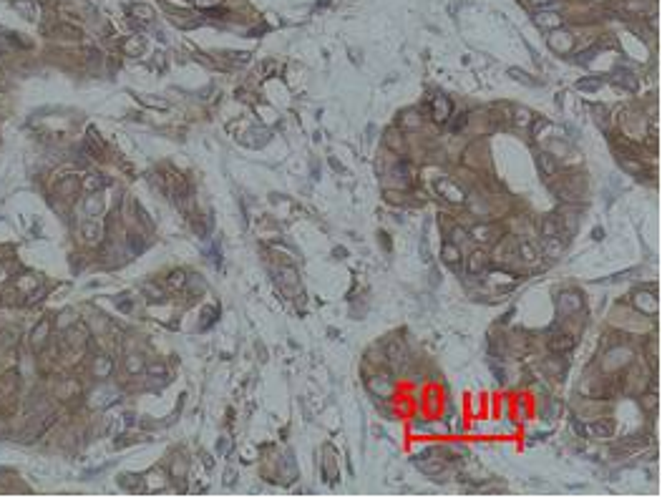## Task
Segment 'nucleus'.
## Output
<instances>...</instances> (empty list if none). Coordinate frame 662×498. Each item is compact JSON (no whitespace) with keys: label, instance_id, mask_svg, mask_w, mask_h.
<instances>
[{"label":"nucleus","instance_id":"f257e3e1","mask_svg":"<svg viewBox=\"0 0 662 498\" xmlns=\"http://www.w3.org/2000/svg\"><path fill=\"white\" fill-rule=\"evenodd\" d=\"M466 269H468V274H471V277H481V274H486V269H488V257H486L483 252H471V254H468V262H466Z\"/></svg>","mask_w":662,"mask_h":498},{"label":"nucleus","instance_id":"f03ea898","mask_svg":"<svg viewBox=\"0 0 662 498\" xmlns=\"http://www.w3.org/2000/svg\"><path fill=\"white\" fill-rule=\"evenodd\" d=\"M436 189L443 194V199H448V202H453V204H463L466 202V197H463V191L458 189V186H453L448 179H441L438 184H436Z\"/></svg>","mask_w":662,"mask_h":498},{"label":"nucleus","instance_id":"7ed1b4c3","mask_svg":"<svg viewBox=\"0 0 662 498\" xmlns=\"http://www.w3.org/2000/svg\"><path fill=\"white\" fill-rule=\"evenodd\" d=\"M474 236L476 242H496L499 239V227H494V224H479V227H474L471 232H468Z\"/></svg>","mask_w":662,"mask_h":498},{"label":"nucleus","instance_id":"20e7f679","mask_svg":"<svg viewBox=\"0 0 662 498\" xmlns=\"http://www.w3.org/2000/svg\"><path fill=\"white\" fill-rule=\"evenodd\" d=\"M451 111H453L451 101H448L446 96H436V101H433V121L436 123H443L448 116H453Z\"/></svg>","mask_w":662,"mask_h":498},{"label":"nucleus","instance_id":"39448f33","mask_svg":"<svg viewBox=\"0 0 662 498\" xmlns=\"http://www.w3.org/2000/svg\"><path fill=\"white\" fill-rule=\"evenodd\" d=\"M582 305V299H579V294L576 292H564L562 297H559V302H557V307H559V312L562 315H572V312H576V307Z\"/></svg>","mask_w":662,"mask_h":498},{"label":"nucleus","instance_id":"423d86ee","mask_svg":"<svg viewBox=\"0 0 662 498\" xmlns=\"http://www.w3.org/2000/svg\"><path fill=\"white\" fill-rule=\"evenodd\" d=\"M584 430L589 433V436H594V438H609L612 430H614V425H612L609 420H594V423H589Z\"/></svg>","mask_w":662,"mask_h":498},{"label":"nucleus","instance_id":"0eeeda50","mask_svg":"<svg viewBox=\"0 0 662 498\" xmlns=\"http://www.w3.org/2000/svg\"><path fill=\"white\" fill-rule=\"evenodd\" d=\"M441 257H443V262H446V264H451L453 269L461 264V252H458V244H453V242H446V244H443Z\"/></svg>","mask_w":662,"mask_h":498},{"label":"nucleus","instance_id":"6e6552de","mask_svg":"<svg viewBox=\"0 0 662 498\" xmlns=\"http://www.w3.org/2000/svg\"><path fill=\"white\" fill-rule=\"evenodd\" d=\"M537 164H539L544 176H554V174H557V156L546 154V151H542V154L537 156Z\"/></svg>","mask_w":662,"mask_h":498},{"label":"nucleus","instance_id":"1a4fd4ad","mask_svg":"<svg viewBox=\"0 0 662 498\" xmlns=\"http://www.w3.org/2000/svg\"><path fill=\"white\" fill-rule=\"evenodd\" d=\"M549 348L554 352H569L574 348V337H569V335H554L551 342H549Z\"/></svg>","mask_w":662,"mask_h":498},{"label":"nucleus","instance_id":"9d476101","mask_svg":"<svg viewBox=\"0 0 662 498\" xmlns=\"http://www.w3.org/2000/svg\"><path fill=\"white\" fill-rule=\"evenodd\" d=\"M83 239L91 242V244H96V242L101 239V224L93 222V219H89L86 224H83Z\"/></svg>","mask_w":662,"mask_h":498},{"label":"nucleus","instance_id":"9b49d317","mask_svg":"<svg viewBox=\"0 0 662 498\" xmlns=\"http://www.w3.org/2000/svg\"><path fill=\"white\" fill-rule=\"evenodd\" d=\"M557 234H559V222L554 216H546L542 222V236L544 239H557Z\"/></svg>","mask_w":662,"mask_h":498},{"label":"nucleus","instance_id":"f8f14e48","mask_svg":"<svg viewBox=\"0 0 662 498\" xmlns=\"http://www.w3.org/2000/svg\"><path fill=\"white\" fill-rule=\"evenodd\" d=\"M519 254H521V259H524V262H537V259H539L537 247H534V244H529V242H519Z\"/></svg>","mask_w":662,"mask_h":498},{"label":"nucleus","instance_id":"ddd939ff","mask_svg":"<svg viewBox=\"0 0 662 498\" xmlns=\"http://www.w3.org/2000/svg\"><path fill=\"white\" fill-rule=\"evenodd\" d=\"M43 335H48V322H40L38 327H35V332H33V348L38 352L43 350Z\"/></svg>","mask_w":662,"mask_h":498},{"label":"nucleus","instance_id":"4468645a","mask_svg":"<svg viewBox=\"0 0 662 498\" xmlns=\"http://www.w3.org/2000/svg\"><path fill=\"white\" fill-rule=\"evenodd\" d=\"M103 186H106V181H103L98 174H91V176L83 179V189H86V191H98V189H103Z\"/></svg>","mask_w":662,"mask_h":498},{"label":"nucleus","instance_id":"2eb2a0df","mask_svg":"<svg viewBox=\"0 0 662 498\" xmlns=\"http://www.w3.org/2000/svg\"><path fill=\"white\" fill-rule=\"evenodd\" d=\"M13 5H15L20 13H26L30 20H35V10H33V5L28 3V0H13Z\"/></svg>","mask_w":662,"mask_h":498},{"label":"nucleus","instance_id":"dca6fc26","mask_svg":"<svg viewBox=\"0 0 662 498\" xmlns=\"http://www.w3.org/2000/svg\"><path fill=\"white\" fill-rule=\"evenodd\" d=\"M559 20H562V18H559L557 13H539L537 23H539V26H551V23H557V26H559Z\"/></svg>","mask_w":662,"mask_h":498},{"label":"nucleus","instance_id":"f3484780","mask_svg":"<svg viewBox=\"0 0 662 498\" xmlns=\"http://www.w3.org/2000/svg\"><path fill=\"white\" fill-rule=\"evenodd\" d=\"M109 370H111V360H109V357H98V362H96V375L103 378V375H109Z\"/></svg>","mask_w":662,"mask_h":498},{"label":"nucleus","instance_id":"a211bd4d","mask_svg":"<svg viewBox=\"0 0 662 498\" xmlns=\"http://www.w3.org/2000/svg\"><path fill=\"white\" fill-rule=\"evenodd\" d=\"M386 141H388V146H391V148H403L400 131H395V128H391V131H388V139H386Z\"/></svg>","mask_w":662,"mask_h":498},{"label":"nucleus","instance_id":"6ab92c4d","mask_svg":"<svg viewBox=\"0 0 662 498\" xmlns=\"http://www.w3.org/2000/svg\"><path fill=\"white\" fill-rule=\"evenodd\" d=\"M169 285H172V287H177V290H179V287H184V285H186V277H184V272H179V269H177V272H172V277H169Z\"/></svg>","mask_w":662,"mask_h":498},{"label":"nucleus","instance_id":"aec40b11","mask_svg":"<svg viewBox=\"0 0 662 498\" xmlns=\"http://www.w3.org/2000/svg\"><path fill=\"white\" fill-rule=\"evenodd\" d=\"M400 123H403V126H418V114H413V111H408V114H403V118H400Z\"/></svg>","mask_w":662,"mask_h":498},{"label":"nucleus","instance_id":"412c9836","mask_svg":"<svg viewBox=\"0 0 662 498\" xmlns=\"http://www.w3.org/2000/svg\"><path fill=\"white\" fill-rule=\"evenodd\" d=\"M466 121H468V114H458V118H453V123H451V131H461L466 126Z\"/></svg>","mask_w":662,"mask_h":498},{"label":"nucleus","instance_id":"4be33fe9","mask_svg":"<svg viewBox=\"0 0 662 498\" xmlns=\"http://www.w3.org/2000/svg\"><path fill=\"white\" fill-rule=\"evenodd\" d=\"M141 48H144V43H141V40H129V43H126V51H129V53H131V51H136V53H139Z\"/></svg>","mask_w":662,"mask_h":498},{"label":"nucleus","instance_id":"5701e85b","mask_svg":"<svg viewBox=\"0 0 662 498\" xmlns=\"http://www.w3.org/2000/svg\"><path fill=\"white\" fill-rule=\"evenodd\" d=\"M600 83L602 81H582V83H576L579 88H600Z\"/></svg>","mask_w":662,"mask_h":498},{"label":"nucleus","instance_id":"b1692460","mask_svg":"<svg viewBox=\"0 0 662 498\" xmlns=\"http://www.w3.org/2000/svg\"><path fill=\"white\" fill-rule=\"evenodd\" d=\"M642 405H645L647 410H652V408L657 405V398H655V395H645V400H642Z\"/></svg>","mask_w":662,"mask_h":498},{"label":"nucleus","instance_id":"393cba45","mask_svg":"<svg viewBox=\"0 0 662 498\" xmlns=\"http://www.w3.org/2000/svg\"><path fill=\"white\" fill-rule=\"evenodd\" d=\"M98 209H101V202H98V199H91V202H89V214H96Z\"/></svg>","mask_w":662,"mask_h":498},{"label":"nucleus","instance_id":"a878e982","mask_svg":"<svg viewBox=\"0 0 662 498\" xmlns=\"http://www.w3.org/2000/svg\"><path fill=\"white\" fill-rule=\"evenodd\" d=\"M149 373H156V375H164L166 370H164V367H161V365H154V367H149Z\"/></svg>","mask_w":662,"mask_h":498},{"label":"nucleus","instance_id":"bb28decb","mask_svg":"<svg viewBox=\"0 0 662 498\" xmlns=\"http://www.w3.org/2000/svg\"><path fill=\"white\" fill-rule=\"evenodd\" d=\"M35 3H48V0H35Z\"/></svg>","mask_w":662,"mask_h":498}]
</instances>
